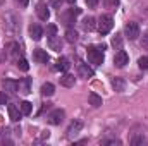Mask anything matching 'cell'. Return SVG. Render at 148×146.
Here are the masks:
<instances>
[{
	"label": "cell",
	"mask_w": 148,
	"mask_h": 146,
	"mask_svg": "<svg viewBox=\"0 0 148 146\" xmlns=\"http://www.w3.org/2000/svg\"><path fill=\"white\" fill-rule=\"evenodd\" d=\"M97 48H100V50H102V52H103V50H105V48H107V45H103V43H102V45H98V46H97Z\"/></svg>",
	"instance_id": "e575fe53"
},
{
	"label": "cell",
	"mask_w": 148,
	"mask_h": 146,
	"mask_svg": "<svg viewBox=\"0 0 148 146\" xmlns=\"http://www.w3.org/2000/svg\"><path fill=\"white\" fill-rule=\"evenodd\" d=\"M29 36L33 38L35 41L41 40V36H43V29H41L40 24H31V26H29Z\"/></svg>",
	"instance_id": "4fadbf2b"
},
{
	"label": "cell",
	"mask_w": 148,
	"mask_h": 146,
	"mask_svg": "<svg viewBox=\"0 0 148 146\" xmlns=\"http://www.w3.org/2000/svg\"><path fill=\"white\" fill-rule=\"evenodd\" d=\"M17 67H19L21 71H24V72H26V71L29 69V64H28V60H26V59H19V60H17Z\"/></svg>",
	"instance_id": "4316f807"
},
{
	"label": "cell",
	"mask_w": 148,
	"mask_h": 146,
	"mask_svg": "<svg viewBox=\"0 0 148 146\" xmlns=\"http://www.w3.org/2000/svg\"><path fill=\"white\" fill-rule=\"evenodd\" d=\"M64 117H66V113H64V110L62 108H57V110H53L47 119H48V122L52 124V126H59L62 120H64Z\"/></svg>",
	"instance_id": "277c9868"
},
{
	"label": "cell",
	"mask_w": 148,
	"mask_h": 146,
	"mask_svg": "<svg viewBox=\"0 0 148 146\" xmlns=\"http://www.w3.org/2000/svg\"><path fill=\"white\" fill-rule=\"evenodd\" d=\"M69 67H71V64H69V59H67V57H60V59L57 60L55 71H60V72H67V71H69Z\"/></svg>",
	"instance_id": "5bb4252c"
},
{
	"label": "cell",
	"mask_w": 148,
	"mask_h": 146,
	"mask_svg": "<svg viewBox=\"0 0 148 146\" xmlns=\"http://www.w3.org/2000/svg\"><path fill=\"white\" fill-rule=\"evenodd\" d=\"M36 14H38V17H40L41 21H48V17H50V10H48L47 3H38L36 5Z\"/></svg>",
	"instance_id": "8fae6325"
},
{
	"label": "cell",
	"mask_w": 148,
	"mask_h": 146,
	"mask_svg": "<svg viewBox=\"0 0 148 146\" xmlns=\"http://www.w3.org/2000/svg\"><path fill=\"white\" fill-rule=\"evenodd\" d=\"M79 76L84 77V79H90V77L95 76V72H93V69L88 64H79Z\"/></svg>",
	"instance_id": "9a60e30c"
},
{
	"label": "cell",
	"mask_w": 148,
	"mask_h": 146,
	"mask_svg": "<svg viewBox=\"0 0 148 146\" xmlns=\"http://www.w3.org/2000/svg\"><path fill=\"white\" fill-rule=\"evenodd\" d=\"M81 129H83V122H81V120H73L71 126L67 127V136H69V138H76V136L81 132Z\"/></svg>",
	"instance_id": "8992f818"
},
{
	"label": "cell",
	"mask_w": 148,
	"mask_h": 146,
	"mask_svg": "<svg viewBox=\"0 0 148 146\" xmlns=\"http://www.w3.org/2000/svg\"><path fill=\"white\" fill-rule=\"evenodd\" d=\"M19 108L23 112V115H29L31 112H33V103H29V102H23L21 105H19Z\"/></svg>",
	"instance_id": "603a6c76"
},
{
	"label": "cell",
	"mask_w": 148,
	"mask_h": 146,
	"mask_svg": "<svg viewBox=\"0 0 148 146\" xmlns=\"http://www.w3.org/2000/svg\"><path fill=\"white\" fill-rule=\"evenodd\" d=\"M2 86L5 88V91H9V93H12V95L19 91V83L14 81V79H3V81H2Z\"/></svg>",
	"instance_id": "52a82bcc"
},
{
	"label": "cell",
	"mask_w": 148,
	"mask_h": 146,
	"mask_svg": "<svg viewBox=\"0 0 148 146\" xmlns=\"http://www.w3.org/2000/svg\"><path fill=\"white\" fill-rule=\"evenodd\" d=\"M7 50H9V53H10L12 57H17V55L21 53V46H19V43H16V41H10V43L7 45Z\"/></svg>",
	"instance_id": "44dd1931"
},
{
	"label": "cell",
	"mask_w": 148,
	"mask_h": 146,
	"mask_svg": "<svg viewBox=\"0 0 148 146\" xmlns=\"http://www.w3.org/2000/svg\"><path fill=\"white\" fill-rule=\"evenodd\" d=\"M112 46H114V48H117V50H121V48H122V36H121V35L112 36Z\"/></svg>",
	"instance_id": "cb8c5ba5"
},
{
	"label": "cell",
	"mask_w": 148,
	"mask_h": 146,
	"mask_svg": "<svg viewBox=\"0 0 148 146\" xmlns=\"http://www.w3.org/2000/svg\"><path fill=\"white\" fill-rule=\"evenodd\" d=\"M16 3H17L19 7H23V9H24V7H28V3H29V0H16Z\"/></svg>",
	"instance_id": "d6a6232c"
},
{
	"label": "cell",
	"mask_w": 148,
	"mask_h": 146,
	"mask_svg": "<svg viewBox=\"0 0 148 146\" xmlns=\"http://www.w3.org/2000/svg\"><path fill=\"white\" fill-rule=\"evenodd\" d=\"M127 62H129V55H127L124 50H119V52L114 55V64H115V67H124Z\"/></svg>",
	"instance_id": "5b68a950"
},
{
	"label": "cell",
	"mask_w": 148,
	"mask_h": 146,
	"mask_svg": "<svg viewBox=\"0 0 148 146\" xmlns=\"http://www.w3.org/2000/svg\"><path fill=\"white\" fill-rule=\"evenodd\" d=\"M95 28H97L95 17L90 16V17H84V19H83V29H84V31H93Z\"/></svg>",
	"instance_id": "ac0fdd59"
},
{
	"label": "cell",
	"mask_w": 148,
	"mask_h": 146,
	"mask_svg": "<svg viewBox=\"0 0 148 146\" xmlns=\"http://www.w3.org/2000/svg\"><path fill=\"white\" fill-rule=\"evenodd\" d=\"M138 65H140V69L148 71V55H145V57H140V60H138Z\"/></svg>",
	"instance_id": "484cf974"
},
{
	"label": "cell",
	"mask_w": 148,
	"mask_h": 146,
	"mask_svg": "<svg viewBox=\"0 0 148 146\" xmlns=\"http://www.w3.org/2000/svg\"><path fill=\"white\" fill-rule=\"evenodd\" d=\"M112 88H114V91L122 93V91L126 89V81H124L122 77H114V79H112Z\"/></svg>",
	"instance_id": "2e32d148"
},
{
	"label": "cell",
	"mask_w": 148,
	"mask_h": 146,
	"mask_svg": "<svg viewBox=\"0 0 148 146\" xmlns=\"http://www.w3.org/2000/svg\"><path fill=\"white\" fill-rule=\"evenodd\" d=\"M62 45H64V41L60 40V36H48V46H50V50H55V52H60L62 50Z\"/></svg>",
	"instance_id": "9c48e42d"
},
{
	"label": "cell",
	"mask_w": 148,
	"mask_h": 146,
	"mask_svg": "<svg viewBox=\"0 0 148 146\" xmlns=\"http://www.w3.org/2000/svg\"><path fill=\"white\" fill-rule=\"evenodd\" d=\"M60 17H62V21H64V24H66V26H69V24H73V23H74V19H73L74 14L71 12V10H69L67 14H62Z\"/></svg>",
	"instance_id": "d4e9b609"
},
{
	"label": "cell",
	"mask_w": 148,
	"mask_h": 146,
	"mask_svg": "<svg viewBox=\"0 0 148 146\" xmlns=\"http://www.w3.org/2000/svg\"><path fill=\"white\" fill-rule=\"evenodd\" d=\"M66 41L67 43H76L77 41V31L73 29V28H67V31H66Z\"/></svg>",
	"instance_id": "7402d4cb"
},
{
	"label": "cell",
	"mask_w": 148,
	"mask_h": 146,
	"mask_svg": "<svg viewBox=\"0 0 148 146\" xmlns=\"http://www.w3.org/2000/svg\"><path fill=\"white\" fill-rule=\"evenodd\" d=\"M141 46L148 48V31H145V35H143V40H141Z\"/></svg>",
	"instance_id": "4dcf8cb0"
},
{
	"label": "cell",
	"mask_w": 148,
	"mask_h": 146,
	"mask_svg": "<svg viewBox=\"0 0 148 146\" xmlns=\"http://www.w3.org/2000/svg\"><path fill=\"white\" fill-rule=\"evenodd\" d=\"M7 95L5 93H0V105H7Z\"/></svg>",
	"instance_id": "1f68e13d"
},
{
	"label": "cell",
	"mask_w": 148,
	"mask_h": 146,
	"mask_svg": "<svg viewBox=\"0 0 148 146\" xmlns=\"http://www.w3.org/2000/svg\"><path fill=\"white\" fill-rule=\"evenodd\" d=\"M98 2H100V0H86V3H88L90 9H95V7L98 5Z\"/></svg>",
	"instance_id": "f546056e"
},
{
	"label": "cell",
	"mask_w": 148,
	"mask_h": 146,
	"mask_svg": "<svg viewBox=\"0 0 148 146\" xmlns=\"http://www.w3.org/2000/svg\"><path fill=\"white\" fill-rule=\"evenodd\" d=\"M19 91L23 95H29L31 93V79L29 77H23L19 81Z\"/></svg>",
	"instance_id": "7c38bea8"
},
{
	"label": "cell",
	"mask_w": 148,
	"mask_h": 146,
	"mask_svg": "<svg viewBox=\"0 0 148 146\" xmlns=\"http://www.w3.org/2000/svg\"><path fill=\"white\" fill-rule=\"evenodd\" d=\"M60 84L62 86H66V88H73L74 84H76V77H74L73 74H64L62 77H60Z\"/></svg>",
	"instance_id": "e0dca14e"
},
{
	"label": "cell",
	"mask_w": 148,
	"mask_h": 146,
	"mask_svg": "<svg viewBox=\"0 0 148 146\" xmlns=\"http://www.w3.org/2000/svg\"><path fill=\"white\" fill-rule=\"evenodd\" d=\"M86 55H88L90 64H95V65H102V64H103L105 55H103V52H102L100 48H97V46H90L88 52H86Z\"/></svg>",
	"instance_id": "6da1fadb"
},
{
	"label": "cell",
	"mask_w": 148,
	"mask_h": 146,
	"mask_svg": "<svg viewBox=\"0 0 148 146\" xmlns=\"http://www.w3.org/2000/svg\"><path fill=\"white\" fill-rule=\"evenodd\" d=\"M7 110H9V119H10L12 122L21 120L23 112H21V108H19V107H16V105H7Z\"/></svg>",
	"instance_id": "30bf717a"
},
{
	"label": "cell",
	"mask_w": 148,
	"mask_h": 146,
	"mask_svg": "<svg viewBox=\"0 0 148 146\" xmlns=\"http://www.w3.org/2000/svg\"><path fill=\"white\" fill-rule=\"evenodd\" d=\"M69 10L73 12L74 16H79V14H81V9H79V7H74V9H69Z\"/></svg>",
	"instance_id": "836d02e7"
},
{
	"label": "cell",
	"mask_w": 148,
	"mask_h": 146,
	"mask_svg": "<svg viewBox=\"0 0 148 146\" xmlns=\"http://www.w3.org/2000/svg\"><path fill=\"white\" fill-rule=\"evenodd\" d=\"M66 2H67V3H74V2H76V0H66Z\"/></svg>",
	"instance_id": "d590c367"
},
{
	"label": "cell",
	"mask_w": 148,
	"mask_h": 146,
	"mask_svg": "<svg viewBox=\"0 0 148 146\" xmlns=\"http://www.w3.org/2000/svg\"><path fill=\"white\" fill-rule=\"evenodd\" d=\"M103 5H105L107 9H114V7L119 5V0H103Z\"/></svg>",
	"instance_id": "f1b7e54d"
},
{
	"label": "cell",
	"mask_w": 148,
	"mask_h": 146,
	"mask_svg": "<svg viewBox=\"0 0 148 146\" xmlns=\"http://www.w3.org/2000/svg\"><path fill=\"white\" fill-rule=\"evenodd\" d=\"M97 28H98V31H100V35H109L112 31V28H114V19H112L110 16H102L100 19H98V24H97Z\"/></svg>",
	"instance_id": "7a4b0ae2"
},
{
	"label": "cell",
	"mask_w": 148,
	"mask_h": 146,
	"mask_svg": "<svg viewBox=\"0 0 148 146\" xmlns=\"http://www.w3.org/2000/svg\"><path fill=\"white\" fill-rule=\"evenodd\" d=\"M57 31H59V29H57L55 24H48V26H47V36H55Z\"/></svg>",
	"instance_id": "83f0119b"
},
{
	"label": "cell",
	"mask_w": 148,
	"mask_h": 146,
	"mask_svg": "<svg viewBox=\"0 0 148 146\" xmlns=\"http://www.w3.org/2000/svg\"><path fill=\"white\" fill-rule=\"evenodd\" d=\"M33 59H35V62H38V64H47V62L50 60L48 53H47L45 50H41V48H36V50L33 52Z\"/></svg>",
	"instance_id": "ba28073f"
},
{
	"label": "cell",
	"mask_w": 148,
	"mask_h": 146,
	"mask_svg": "<svg viewBox=\"0 0 148 146\" xmlns=\"http://www.w3.org/2000/svg\"><path fill=\"white\" fill-rule=\"evenodd\" d=\"M88 102H90V105L91 107H102V96H98L97 93H90L88 95Z\"/></svg>",
	"instance_id": "ffe728a7"
},
{
	"label": "cell",
	"mask_w": 148,
	"mask_h": 146,
	"mask_svg": "<svg viewBox=\"0 0 148 146\" xmlns=\"http://www.w3.org/2000/svg\"><path fill=\"white\" fill-rule=\"evenodd\" d=\"M124 33H126V36L129 38V40H136V38L140 36V26H138V23H127L124 26Z\"/></svg>",
	"instance_id": "3957f363"
},
{
	"label": "cell",
	"mask_w": 148,
	"mask_h": 146,
	"mask_svg": "<svg viewBox=\"0 0 148 146\" xmlns=\"http://www.w3.org/2000/svg\"><path fill=\"white\" fill-rule=\"evenodd\" d=\"M53 93H55V86H53L52 83L41 84V95H43V96H52Z\"/></svg>",
	"instance_id": "d6986e66"
}]
</instances>
